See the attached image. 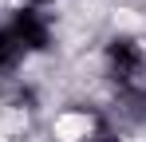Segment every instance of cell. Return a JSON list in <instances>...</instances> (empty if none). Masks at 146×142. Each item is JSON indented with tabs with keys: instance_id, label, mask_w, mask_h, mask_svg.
Listing matches in <instances>:
<instances>
[{
	"instance_id": "1",
	"label": "cell",
	"mask_w": 146,
	"mask_h": 142,
	"mask_svg": "<svg viewBox=\"0 0 146 142\" xmlns=\"http://www.w3.org/2000/svg\"><path fill=\"white\" fill-rule=\"evenodd\" d=\"M103 63H107V75L122 91H130L138 83V75L146 71V47L134 36H111L103 44Z\"/></svg>"
},
{
	"instance_id": "2",
	"label": "cell",
	"mask_w": 146,
	"mask_h": 142,
	"mask_svg": "<svg viewBox=\"0 0 146 142\" xmlns=\"http://www.w3.org/2000/svg\"><path fill=\"white\" fill-rule=\"evenodd\" d=\"M12 36H16V44L24 47L28 55H40V51H48L51 40H55V32H51V20L48 12H40V8H12V16L4 24Z\"/></svg>"
},
{
	"instance_id": "4",
	"label": "cell",
	"mask_w": 146,
	"mask_h": 142,
	"mask_svg": "<svg viewBox=\"0 0 146 142\" xmlns=\"http://www.w3.org/2000/svg\"><path fill=\"white\" fill-rule=\"evenodd\" d=\"M20 4H24V8H40V12H44V8L55 4V0H20Z\"/></svg>"
},
{
	"instance_id": "3",
	"label": "cell",
	"mask_w": 146,
	"mask_h": 142,
	"mask_svg": "<svg viewBox=\"0 0 146 142\" xmlns=\"http://www.w3.org/2000/svg\"><path fill=\"white\" fill-rule=\"evenodd\" d=\"M24 59H28V51L16 44V36L0 24V75H16V71L24 67Z\"/></svg>"
}]
</instances>
